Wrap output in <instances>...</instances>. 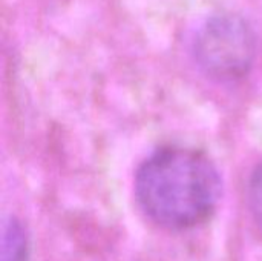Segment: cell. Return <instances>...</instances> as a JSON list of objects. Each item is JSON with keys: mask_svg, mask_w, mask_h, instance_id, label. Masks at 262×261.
I'll list each match as a JSON object with an SVG mask.
<instances>
[{"mask_svg": "<svg viewBox=\"0 0 262 261\" xmlns=\"http://www.w3.org/2000/svg\"><path fill=\"white\" fill-rule=\"evenodd\" d=\"M135 195L144 214L161 228L189 229L215 212L221 198V177L203 152L167 146L140 165Z\"/></svg>", "mask_w": 262, "mask_h": 261, "instance_id": "1", "label": "cell"}, {"mask_svg": "<svg viewBox=\"0 0 262 261\" xmlns=\"http://www.w3.org/2000/svg\"><path fill=\"white\" fill-rule=\"evenodd\" d=\"M193 54L200 68L218 80L244 77L256 54L252 26L236 14L210 17L196 32Z\"/></svg>", "mask_w": 262, "mask_h": 261, "instance_id": "2", "label": "cell"}, {"mask_svg": "<svg viewBox=\"0 0 262 261\" xmlns=\"http://www.w3.org/2000/svg\"><path fill=\"white\" fill-rule=\"evenodd\" d=\"M2 261H28V237L17 220L5 225L2 237Z\"/></svg>", "mask_w": 262, "mask_h": 261, "instance_id": "3", "label": "cell"}, {"mask_svg": "<svg viewBox=\"0 0 262 261\" xmlns=\"http://www.w3.org/2000/svg\"><path fill=\"white\" fill-rule=\"evenodd\" d=\"M249 203L256 223L262 228V163L256 168V171L250 178Z\"/></svg>", "mask_w": 262, "mask_h": 261, "instance_id": "4", "label": "cell"}]
</instances>
